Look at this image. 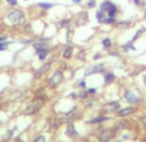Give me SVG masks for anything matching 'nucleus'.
Returning <instances> with one entry per match:
<instances>
[{"instance_id": "nucleus-1", "label": "nucleus", "mask_w": 146, "mask_h": 142, "mask_svg": "<svg viewBox=\"0 0 146 142\" xmlns=\"http://www.w3.org/2000/svg\"><path fill=\"white\" fill-rule=\"evenodd\" d=\"M8 19L11 22L12 25L14 26H19V25H23L26 21V17H25V13L19 9H13L8 13Z\"/></svg>"}, {"instance_id": "nucleus-2", "label": "nucleus", "mask_w": 146, "mask_h": 142, "mask_svg": "<svg viewBox=\"0 0 146 142\" xmlns=\"http://www.w3.org/2000/svg\"><path fill=\"white\" fill-rule=\"evenodd\" d=\"M101 11L108 17H115L116 12H118V8L115 7L114 3H111L110 0H105V1L101 4Z\"/></svg>"}, {"instance_id": "nucleus-3", "label": "nucleus", "mask_w": 146, "mask_h": 142, "mask_svg": "<svg viewBox=\"0 0 146 142\" xmlns=\"http://www.w3.org/2000/svg\"><path fill=\"white\" fill-rule=\"evenodd\" d=\"M64 72L61 70H57L54 72V74L52 75V76L49 78V80H48V85H49V88H56V87H58V85L61 84V83L64 82Z\"/></svg>"}, {"instance_id": "nucleus-4", "label": "nucleus", "mask_w": 146, "mask_h": 142, "mask_svg": "<svg viewBox=\"0 0 146 142\" xmlns=\"http://www.w3.org/2000/svg\"><path fill=\"white\" fill-rule=\"evenodd\" d=\"M41 107H43V101H40V100H34V101L25 109L23 114L25 115H34V114L40 111Z\"/></svg>"}, {"instance_id": "nucleus-5", "label": "nucleus", "mask_w": 146, "mask_h": 142, "mask_svg": "<svg viewBox=\"0 0 146 142\" xmlns=\"http://www.w3.org/2000/svg\"><path fill=\"white\" fill-rule=\"evenodd\" d=\"M119 109H120V104H119L118 101H113V102H108V104L104 105V107H102V111L106 112V114H109V112L118 111Z\"/></svg>"}, {"instance_id": "nucleus-6", "label": "nucleus", "mask_w": 146, "mask_h": 142, "mask_svg": "<svg viewBox=\"0 0 146 142\" xmlns=\"http://www.w3.org/2000/svg\"><path fill=\"white\" fill-rule=\"evenodd\" d=\"M105 70V65L104 63H100V65H94L92 67H88L84 72L86 76H89V75H93V74H100V72H104Z\"/></svg>"}, {"instance_id": "nucleus-7", "label": "nucleus", "mask_w": 146, "mask_h": 142, "mask_svg": "<svg viewBox=\"0 0 146 142\" xmlns=\"http://www.w3.org/2000/svg\"><path fill=\"white\" fill-rule=\"evenodd\" d=\"M124 100L128 102V104H138V102L141 101V98L138 96H136L135 93L132 92V90H125V93H124Z\"/></svg>"}, {"instance_id": "nucleus-8", "label": "nucleus", "mask_w": 146, "mask_h": 142, "mask_svg": "<svg viewBox=\"0 0 146 142\" xmlns=\"http://www.w3.org/2000/svg\"><path fill=\"white\" fill-rule=\"evenodd\" d=\"M113 137H114V131L105 129V131H102L101 134H100V141L101 142H109L110 139H113Z\"/></svg>"}, {"instance_id": "nucleus-9", "label": "nucleus", "mask_w": 146, "mask_h": 142, "mask_svg": "<svg viewBox=\"0 0 146 142\" xmlns=\"http://www.w3.org/2000/svg\"><path fill=\"white\" fill-rule=\"evenodd\" d=\"M49 66H50L49 63H45V65H43L41 67H39L38 70L35 71V74H34V78H35V79H39V78H41L48 70H49Z\"/></svg>"}, {"instance_id": "nucleus-10", "label": "nucleus", "mask_w": 146, "mask_h": 142, "mask_svg": "<svg viewBox=\"0 0 146 142\" xmlns=\"http://www.w3.org/2000/svg\"><path fill=\"white\" fill-rule=\"evenodd\" d=\"M136 111L135 107L132 106H128V107H124V109H119L118 110V116H128V115H132L133 112Z\"/></svg>"}, {"instance_id": "nucleus-11", "label": "nucleus", "mask_w": 146, "mask_h": 142, "mask_svg": "<svg viewBox=\"0 0 146 142\" xmlns=\"http://www.w3.org/2000/svg\"><path fill=\"white\" fill-rule=\"evenodd\" d=\"M66 134L69 137H71V138H74V137H78V132L75 131V125L72 123H69V125H67Z\"/></svg>"}, {"instance_id": "nucleus-12", "label": "nucleus", "mask_w": 146, "mask_h": 142, "mask_svg": "<svg viewBox=\"0 0 146 142\" xmlns=\"http://www.w3.org/2000/svg\"><path fill=\"white\" fill-rule=\"evenodd\" d=\"M109 120V117L106 116V115H101V116L98 117H93V119H91V120L88 121L89 124H98V123H104V121Z\"/></svg>"}, {"instance_id": "nucleus-13", "label": "nucleus", "mask_w": 146, "mask_h": 142, "mask_svg": "<svg viewBox=\"0 0 146 142\" xmlns=\"http://www.w3.org/2000/svg\"><path fill=\"white\" fill-rule=\"evenodd\" d=\"M34 48H35L36 50H40V49H49V45L45 43H43V41H39V43H34L33 44Z\"/></svg>"}, {"instance_id": "nucleus-14", "label": "nucleus", "mask_w": 146, "mask_h": 142, "mask_svg": "<svg viewBox=\"0 0 146 142\" xmlns=\"http://www.w3.org/2000/svg\"><path fill=\"white\" fill-rule=\"evenodd\" d=\"M113 82H115V75L113 72H106L105 74V84H111Z\"/></svg>"}, {"instance_id": "nucleus-15", "label": "nucleus", "mask_w": 146, "mask_h": 142, "mask_svg": "<svg viewBox=\"0 0 146 142\" xmlns=\"http://www.w3.org/2000/svg\"><path fill=\"white\" fill-rule=\"evenodd\" d=\"M36 52H38V58L40 61H43V60H45V58H47L49 49H40V50H36Z\"/></svg>"}, {"instance_id": "nucleus-16", "label": "nucleus", "mask_w": 146, "mask_h": 142, "mask_svg": "<svg viewBox=\"0 0 146 142\" xmlns=\"http://www.w3.org/2000/svg\"><path fill=\"white\" fill-rule=\"evenodd\" d=\"M71 53H72V48L71 46H66L64 50V53H62V57L66 58V60H69L70 57H71Z\"/></svg>"}, {"instance_id": "nucleus-17", "label": "nucleus", "mask_w": 146, "mask_h": 142, "mask_svg": "<svg viewBox=\"0 0 146 142\" xmlns=\"http://www.w3.org/2000/svg\"><path fill=\"white\" fill-rule=\"evenodd\" d=\"M60 124H61V120H57L56 117L49 120V125H50V128H52V129H57L58 127H60Z\"/></svg>"}, {"instance_id": "nucleus-18", "label": "nucleus", "mask_w": 146, "mask_h": 142, "mask_svg": "<svg viewBox=\"0 0 146 142\" xmlns=\"http://www.w3.org/2000/svg\"><path fill=\"white\" fill-rule=\"evenodd\" d=\"M96 18H97V21H98V22H104V21H105V13L100 9V11L96 13Z\"/></svg>"}, {"instance_id": "nucleus-19", "label": "nucleus", "mask_w": 146, "mask_h": 142, "mask_svg": "<svg viewBox=\"0 0 146 142\" xmlns=\"http://www.w3.org/2000/svg\"><path fill=\"white\" fill-rule=\"evenodd\" d=\"M123 49L125 50V52H127V50H136V46H133V43H132V41H129V43L124 44Z\"/></svg>"}, {"instance_id": "nucleus-20", "label": "nucleus", "mask_w": 146, "mask_h": 142, "mask_svg": "<svg viewBox=\"0 0 146 142\" xmlns=\"http://www.w3.org/2000/svg\"><path fill=\"white\" fill-rule=\"evenodd\" d=\"M38 5L40 7V8H43V9H49V8H52L53 7V4L52 3H45L44 1V3H39Z\"/></svg>"}, {"instance_id": "nucleus-21", "label": "nucleus", "mask_w": 146, "mask_h": 142, "mask_svg": "<svg viewBox=\"0 0 146 142\" xmlns=\"http://www.w3.org/2000/svg\"><path fill=\"white\" fill-rule=\"evenodd\" d=\"M119 27L124 29V27H131V25H132V21H127V22H119L118 23Z\"/></svg>"}, {"instance_id": "nucleus-22", "label": "nucleus", "mask_w": 146, "mask_h": 142, "mask_svg": "<svg viewBox=\"0 0 146 142\" xmlns=\"http://www.w3.org/2000/svg\"><path fill=\"white\" fill-rule=\"evenodd\" d=\"M45 141H47V139H45V136H41L40 134V136H36L31 142H45Z\"/></svg>"}, {"instance_id": "nucleus-23", "label": "nucleus", "mask_w": 146, "mask_h": 142, "mask_svg": "<svg viewBox=\"0 0 146 142\" xmlns=\"http://www.w3.org/2000/svg\"><path fill=\"white\" fill-rule=\"evenodd\" d=\"M102 45L105 46V48H110V46H111V40L109 38L104 39V40H102Z\"/></svg>"}, {"instance_id": "nucleus-24", "label": "nucleus", "mask_w": 146, "mask_h": 142, "mask_svg": "<svg viewBox=\"0 0 146 142\" xmlns=\"http://www.w3.org/2000/svg\"><path fill=\"white\" fill-rule=\"evenodd\" d=\"M105 23H108V25H113V23H115V17H108V18H105Z\"/></svg>"}, {"instance_id": "nucleus-25", "label": "nucleus", "mask_w": 146, "mask_h": 142, "mask_svg": "<svg viewBox=\"0 0 146 142\" xmlns=\"http://www.w3.org/2000/svg\"><path fill=\"white\" fill-rule=\"evenodd\" d=\"M142 33H143V30H142V29H140V30H138L137 33L135 34V36H133V39H132V40H131V41H132V43H133V41H135L136 39H138V38H140V35H141V34H142Z\"/></svg>"}, {"instance_id": "nucleus-26", "label": "nucleus", "mask_w": 146, "mask_h": 142, "mask_svg": "<svg viewBox=\"0 0 146 142\" xmlns=\"http://www.w3.org/2000/svg\"><path fill=\"white\" fill-rule=\"evenodd\" d=\"M8 49V43L4 41V43H0V50H7Z\"/></svg>"}, {"instance_id": "nucleus-27", "label": "nucleus", "mask_w": 146, "mask_h": 142, "mask_svg": "<svg viewBox=\"0 0 146 142\" xmlns=\"http://www.w3.org/2000/svg\"><path fill=\"white\" fill-rule=\"evenodd\" d=\"M79 87L82 88V89H87V83L84 82V80H82V82L79 83Z\"/></svg>"}, {"instance_id": "nucleus-28", "label": "nucleus", "mask_w": 146, "mask_h": 142, "mask_svg": "<svg viewBox=\"0 0 146 142\" xmlns=\"http://www.w3.org/2000/svg\"><path fill=\"white\" fill-rule=\"evenodd\" d=\"M97 4H96V1H93V0H91V1H89L88 3V7L89 8H94V7H96Z\"/></svg>"}, {"instance_id": "nucleus-29", "label": "nucleus", "mask_w": 146, "mask_h": 142, "mask_svg": "<svg viewBox=\"0 0 146 142\" xmlns=\"http://www.w3.org/2000/svg\"><path fill=\"white\" fill-rule=\"evenodd\" d=\"M96 92H97L96 88H92V89H88V90H87V93H88V94H94Z\"/></svg>"}, {"instance_id": "nucleus-30", "label": "nucleus", "mask_w": 146, "mask_h": 142, "mask_svg": "<svg viewBox=\"0 0 146 142\" xmlns=\"http://www.w3.org/2000/svg\"><path fill=\"white\" fill-rule=\"evenodd\" d=\"M7 1H8V4H11L12 7L17 5V0H7Z\"/></svg>"}, {"instance_id": "nucleus-31", "label": "nucleus", "mask_w": 146, "mask_h": 142, "mask_svg": "<svg viewBox=\"0 0 146 142\" xmlns=\"http://www.w3.org/2000/svg\"><path fill=\"white\" fill-rule=\"evenodd\" d=\"M7 41V36H0V43H4Z\"/></svg>"}, {"instance_id": "nucleus-32", "label": "nucleus", "mask_w": 146, "mask_h": 142, "mask_svg": "<svg viewBox=\"0 0 146 142\" xmlns=\"http://www.w3.org/2000/svg\"><path fill=\"white\" fill-rule=\"evenodd\" d=\"M70 98H76V97H78V94H76V93H71V94H70Z\"/></svg>"}, {"instance_id": "nucleus-33", "label": "nucleus", "mask_w": 146, "mask_h": 142, "mask_svg": "<svg viewBox=\"0 0 146 142\" xmlns=\"http://www.w3.org/2000/svg\"><path fill=\"white\" fill-rule=\"evenodd\" d=\"M98 58H101V54H94L93 56V60H98Z\"/></svg>"}, {"instance_id": "nucleus-34", "label": "nucleus", "mask_w": 146, "mask_h": 142, "mask_svg": "<svg viewBox=\"0 0 146 142\" xmlns=\"http://www.w3.org/2000/svg\"><path fill=\"white\" fill-rule=\"evenodd\" d=\"M82 0H72V3H75V4H79Z\"/></svg>"}, {"instance_id": "nucleus-35", "label": "nucleus", "mask_w": 146, "mask_h": 142, "mask_svg": "<svg viewBox=\"0 0 146 142\" xmlns=\"http://www.w3.org/2000/svg\"><path fill=\"white\" fill-rule=\"evenodd\" d=\"M14 142H23V141H22V139H19V138H17V139H16V141H14Z\"/></svg>"}, {"instance_id": "nucleus-36", "label": "nucleus", "mask_w": 146, "mask_h": 142, "mask_svg": "<svg viewBox=\"0 0 146 142\" xmlns=\"http://www.w3.org/2000/svg\"><path fill=\"white\" fill-rule=\"evenodd\" d=\"M142 119H143V120H142V121H143V123H145V124H146V117H142Z\"/></svg>"}, {"instance_id": "nucleus-37", "label": "nucleus", "mask_w": 146, "mask_h": 142, "mask_svg": "<svg viewBox=\"0 0 146 142\" xmlns=\"http://www.w3.org/2000/svg\"><path fill=\"white\" fill-rule=\"evenodd\" d=\"M145 114H146V107H145Z\"/></svg>"}, {"instance_id": "nucleus-38", "label": "nucleus", "mask_w": 146, "mask_h": 142, "mask_svg": "<svg viewBox=\"0 0 146 142\" xmlns=\"http://www.w3.org/2000/svg\"><path fill=\"white\" fill-rule=\"evenodd\" d=\"M141 142H146V141H141Z\"/></svg>"}, {"instance_id": "nucleus-39", "label": "nucleus", "mask_w": 146, "mask_h": 142, "mask_svg": "<svg viewBox=\"0 0 146 142\" xmlns=\"http://www.w3.org/2000/svg\"><path fill=\"white\" fill-rule=\"evenodd\" d=\"M93 1H96V0H93Z\"/></svg>"}]
</instances>
